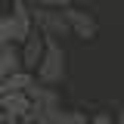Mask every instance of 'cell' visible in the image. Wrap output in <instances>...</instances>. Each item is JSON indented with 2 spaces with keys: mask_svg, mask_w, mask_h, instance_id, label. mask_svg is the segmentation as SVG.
<instances>
[{
  "mask_svg": "<svg viewBox=\"0 0 124 124\" xmlns=\"http://www.w3.org/2000/svg\"><path fill=\"white\" fill-rule=\"evenodd\" d=\"M0 112L6 115V121H25V118H31V99H28V93L0 96Z\"/></svg>",
  "mask_w": 124,
  "mask_h": 124,
  "instance_id": "52a82bcc",
  "label": "cell"
},
{
  "mask_svg": "<svg viewBox=\"0 0 124 124\" xmlns=\"http://www.w3.org/2000/svg\"><path fill=\"white\" fill-rule=\"evenodd\" d=\"M0 124H6V115H3V112H0Z\"/></svg>",
  "mask_w": 124,
  "mask_h": 124,
  "instance_id": "9a60e30c",
  "label": "cell"
},
{
  "mask_svg": "<svg viewBox=\"0 0 124 124\" xmlns=\"http://www.w3.org/2000/svg\"><path fill=\"white\" fill-rule=\"evenodd\" d=\"M78 0H44V6H53V9H71Z\"/></svg>",
  "mask_w": 124,
  "mask_h": 124,
  "instance_id": "8fae6325",
  "label": "cell"
},
{
  "mask_svg": "<svg viewBox=\"0 0 124 124\" xmlns=\"http://www.w3.org/2000/svg\"><path fill=\"white\" fill-rule=\"evenodd\" d=\"M90 124H115V118H112L108 112H96V115L90 118Z\"/></svg>",
  "mask_w": 124,
  "mask_h": 124,
  "instance_id": "7c38bea8",
  "label": "cell"
},
{
  "mask_svg": "<svg viewBox=\"0 0 124 124\" xmlns=\"http://www.w3.org/2000/svg\"><path fill=\"white\" fill-rule=\"evenodd\" d=\"M31 19H34V28L44 34L46 40H59V37H68L71 34V25H68V16L65 9H53V6H34L31 9Z\"/></svg>",
  "mask_w": 124,
  "mask_h": 124,
  "instance_id": "3957f363",
  "label": "cell"
},
{
  "mask_svg": "<svg viewBox=\"0 0 124 124\" xmlns=\"http://www.w3.org/2000/svg\"><path fill=\"white\" fill-rule=\"evenodd\" d=\"M34 81L37 78L31 75V71H16V75L3 78L0 81V96H9V93H28L34 87Z\"/></svg>",
  "mask_w": 124,
  "mask_h": 124,
  "instance_id": "9c48e42d",
  "label": "cell"
},
{
  "mask_svg": "<svg viewBox=\"0 0 124 124\" xmlns=\"http://www.w3.org/2000/svg\"><path fill=\"white\" fill-rule=\"evenodd\" d=\"M65 16H68V25H71V34L75 37H81V40H96L99 37V22L87 9L71 6V9H65Z\"/></svg>",
  "mask_w": 124,
  "mask_h": 124,
  "instance_id": "277c9868",
  "label": "cell"
},
{
  "mask_svg": "<svg viewBox=\"0 0 124 124\" xmlns=\"http://www.w3.org/2000/svg\"><path fill=\"white\" fill-rule=\"evenodd\" d=\"M28 99H31V115L62 108V99H59V93H56V87H44V84H37V81H34V87L28 90Z\"/></svg>",
  "mask_w": 124,
  "mask_h": 124,
  "instance_id": "8992f818",
  "label": "cell"
},
{
  "mask_svg": "<svg viewBox=\"0 0 124 124\" xmlns=\"http://www.w3.org/2000/svg\"><path fill=\"white\" fill-rule=\"evenodd\" d=\"M19 50H22V68L34 75V71H37V65H40V59H44V53H46V37L34 28V31L28 34V40L19 46Z\"/></svg>",
  "mask_w": 124,
  "mask_h": 124,
  "instance_id": "5b68a950",
  "label": "cell"
},
{
  "mask_svg": "<svg viewBox=\"0 0 124 124\" xmlns=\"http://www.w3.org/2000/svg\"><path fill=\"white\" fill-rule=\"evenodd\" d=\"M22 3H28V6H40L44 0H22Z\"/></svg>",
  "mask_w": 124,
  "mask_h": 124,
  "instance_id": "5bb4252c",
  "label": "cell"
},
{
  "mask_svg": "<svg viewBox=\"0 0 124 124\" xmlns=\"http://www.w3.org/2000/svg\"><path fill=\"white\" fill-rule=\"evenodd\" d=\"M16 71H25V68H22V50H19L16 44L0 46V81L9 78V75H16Z\"/></svg>",
  "mask_w": 124,
  "mask_h": 124,
  "instance_id": "30bf717a",
  "label": "cell"
},
{
  "mask_svg": "<svg viewBox=\"0 0 124 124\" xmlns=\"http://www.w3.org/2000/svg\"><path fill=\"white\" fill-rule=\"evenodd\" d=\"M3 3H6V0H0V6H3Z\"/></svg>",
  "mask_w": 124,
  "mask_h": 124,
  "instance_id": "2e32d148",
  "label": "cell"
},
{
  "mask_svg": "<svg viewBox=\"0 0 124 124\" xmlns=\"http://www.w3.org/2000/svg\"><path fill=\"white\" fill-rule=\"evenodd\" d=\"M34 78L44 87H56V84L65 81V50H62L59 40H46V53L40 59V65H37Z\"/></svg>",
  "mask_w": 124,
  "mask_h": 124,
  "instance_id": "7a4b0ae2",
  "label": "cell"
},
{
  "mask_svg": "<svg viewBox=\"0 0 124 124\" xmlns=\"http://www.w3.org/2000/svg\"><path fill=\"white\" fill-rule=\"evenodd\" d=\"M34 31V19H31V6L22 0H13V9L3 16L0 22V46H22L28 40V34Z\"/></svg>",
  "mask_w": 124,
  "mask_h": 124,
  "instance_id": "6da1fadb",
  "label": "cell"
},
{
  "mask_svg": "<svg viewBox=\"0 0 124 124\" xmlns=\"http://www.w3.org/2000/svg\"><path fill=\"white\" fill-rule=\"evenodd\" d=\"M115 124H124V102H121V108L115 112Z\"/></svg>",
  "mask_w": 124,
  "mask_h": 124,
  "instance_id": "4fadbf2b",
  "label": "cell"
},
{
  "mask_svg": "<svg viewBox=\"0 0 124 124\" xmlns=\"http://www.w3.org/2000/svg\"><path fill=\"white\" fill-rule=\"evenodd\" d=\"M34 124H90V118L84 112L75 108H56V112H40V115H31Z\"/></svg>",
  "mask_w": 124,
  "mask_h": 124,
  "instance_id": "ba28073f",
  "label": "cell"
}]
</instances>
